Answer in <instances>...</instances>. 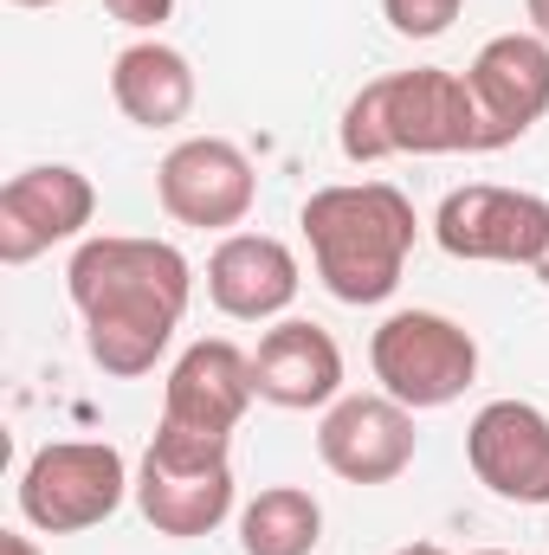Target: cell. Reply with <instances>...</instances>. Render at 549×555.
Instances as JSON below:
<instances>
[{"mask_svg": "<svg viewBox=\"0 0 549 555\" xmlns=\"http://www.w3.org/2000/svg\"><path fill=\"white\" fill-rule=\"evenodd\" d=\"M13 7H59V0H13Z\"/></svg>", "mask_w": 549, "mask_h": 555, "instance_id": "obj_24", "label": "cell"}, {"mask_svg": "<svg viewBox=\"0 0 549 555\" xmlns=\"http://www.w3.org/2000/svg\"><path fill=\"white\" fill-rule=\"evenodd\" d=\"M310 266L336 304H382L408 272V253L420 240L413 201L388 181H336L317 188L297 207Z\"/></svg>", "mask_w": 549, "mask_h": 555, "instance_id": "obj_2", "label": "cell"}, {"mask_svg": "<svg viewBox=\"0 0 549 555\" xmlns=\"http://www.w3.org/2000/svg\"><path fill=\"white\" fill-rule=\"evenodd\" d=\"M155 201L175 227H201V233H233L253 201H259V175L253 155L227 137H188L175 142L155 168Z\"/></svg>", "mask_w": 549, "mask_h": 555, "instance_id": "obj_8", "label": "cell"}, {"mask_svg": "<svg viewBox=\"0 0 549 555\" xmlns=\"http://www.w3.org/2000/svg\"><path fill=\"white\" fill-rule=\"evenodd\" d=\"M524 13H531V33L549 39V0H524Z\"/></svg>", "mask_w": 549, "mask_h": 555, "instance_id": "obj_21", "label": "cell"}, {"mask_svg": "<svg viewBox=\"0 0 549 555\" xmlns=\"http://www.w3.org/2000/svg\"><path fill=\"white\" fill-rule=\"evenodd\" d=\"M459 7L465 0H382V13H388V26L401 39H439L459 20Z\"/></svg>", "mask_w": 549, "mask_h": 555, "instance_id": "obj_18", "label": "cell"}, {"mask_svg": "<svg viewBox=\"0 0 549 555\" xmlns=\"http://www.w3.org/2000/svg\"><path fill=\"white\" fill-rule=\"evenodd\" d=\"M369 369L388 401H401L408 414H426V408H452L478 382V343L465 323L439 310H395L369 336Z\"/></svg>", "mask_w": 549, "mask_h": 555, "instance_id": "obj_6", "label": "cell"}, {"mask_svg": "<svg viewBox=\"0 0 549 555\" xmlns=\"http://www.w3.org/2000/svg\"><path fill=\"white\" fill-rule=\"evenodd\" d=\"M413 414L388 395H343L317 420V459L343 485H395L413 465Z\"/></svg>", "mask_w": 549, "mask_h": 555, "instance_id": "obj_11", "label": "cell"}, {"mask_svg": "<svg viewBox=\"0 0 549 555\" xmlns=\"http://www.w3.org/2000/svg\"><path fill=\"white\" fill-rule=\"evenodd\" d=\"M137 491L130 465L104 439H52L20 472V517L46 537H78L117 517V504Z\"/></svg>", "mask_w": 549, "mask_h": 555, "instance_id": "obj_5", "label": "cell"}, {"mask_svg": "<svg viewBox=\"0 0 549 555\" xmlns=\"http://www.w3.org/2000/svg\"><path fill=\"white\" fill-rule=\"evenodd\" d=\"M323 504L304 485H266L240 511V555H317Z\"/></svg>", "mask_w": 549, "mask_h": 555, "instance_id": "obj_17", "label": "cell"}, {"mask_svg": "<svg viewBox=\"0 0 549 555\" xmlns=\"http://www.w3.org/2000/svg\"><path fill=\"white\" fill-rule=\"evenodd\" d=\"M0 555H46V550H39L26 530H0Z\"/></svg>", "mask_w": 549, "mask_h": 555, "instance_id": "obj_20", "label": "cell"}, {"mask_svg": "<svg viewBox=\"0 0 549 555\" xmlns=\"http://www.w3.org/2000/svg\"><path fill=\"white\" fill-rule=\"evenodd\" d=\"M343 155L349 162H388V155H485L478 149V104L465 72L413 65L362 85L343 111Z\"/></svg>", "mask_w": 549, "mask_h": 555, "instance_id": "obj_3", "label": "cell"}, {"mask_svg": "<svg viewBox=\"0 0 549 555\" xmlns=\"http://www.w3.org/2000/svg\"><path fill=\"white\" fill-rule=\"evenodd\" d=\"M537 284L549 291V246H544V259H537Z\"/></svg>", "mask_w": 549, "mask_h": 555, "instance_id": "obj_23", "label": "cell"}, {"mask_svg": "<svg viewBox=\"0 0 549 555\" xmlns=\"http://www.w3.org/2000/svg\"><path fill=\"white\" fill-rule=\"evenodd\" d=\"M253 395L272 401L284 414H310L343 401V349L323 323L278 317L253 349Z\"/></svg>", "mask_w": 549, "mask_h": 555, "instance_id": "obj_14", "label": "cell"}, {"mask_svg": "<svg viewBox=\"0 0 549 555\" xmlns=\"http://www.w3.org/2000/svg\"><path fill=\"white\" fill-rule=\"evenodd\" d=\"M253 395V356L227 336H201L175 356L168 382H162V420L188 426V433H227L246 420Z\"/></svg>", "mask_w": 549, "mask_h": 555, "instance_id": "obj_13", "label": "cell"}, {"mask_svg": "<svg viewBox=\"0 0 549 555\" xmlns=\"http://www.w3.org/2000/svg\"><path fill=\"white\" fill-rule=\"evenodd\" d=\"M297 253L272 233H227L207 259V297L233 323H278L297 304Z\"/></svg>", "mask_w": 549, "mask_h": 555, "instance_id": "obj_15", "label": "cell"}, {"mask_svg": "<svg viewBox=\"0 0 549 555\" xmlns=\"http://www.w3.org/2000/svg\"><path fill=\"white\" fill-rule=\"evenodd\" d=\"M465 465L505 504H549V414L531 401H485L465 426Z\"/></svg>", "mask_w": 549, "mask_h": 555, "instance_id": "obj_12", "label": "cell"}, {"mask_svg": "<svg viewBox=\"0 0 549 555\" xmlns=\"http://www.w3.org/2000/svg\"><path fill=\"white\" fill-rule=\"evenodd\" d=\"M472 555H511V550H472Z\"/></svg>", "mask_w": 549, "mask_h": 555, "instance_id": "obj_25", "label": "cell"}, {"mask_svg": "<svg viewBox=\"0 0 549 555\" xmlns=\"http://www.w3.org/2000/svg\"><path fill=\"white\" fill-rule=\"evenodd\" d=\"M433 240L446 259H465V266H524L537 272L549 246V201L531 188H491V181H472V188H452L433 214Z\"/></svg>", "mask_w": 549, "mask_h": 555, "instance_id": "obj_7", "label": "cell"}, {"mask_svg": "<svg viewBox=\"0 0 549 555\" xmlns=\"http://www.w3.org/2000/svg\"><path fill=\"white\" fill-rule=\"evenodd\" d=\"M472 104H478V149H511L531 137L549 111V39L537 33H498L478 46V59L465 65Z\"/></svg>", "mask_w": 549, "mask_h": 555, "instance_id": "obj_9", "label": "cell"}, {"mask_svg": "<svg viewBox=\"0 0 549 555\" xmlns=\"http://www.w3.org/2000/svg\"><path fill=\"white\" fill-rule=\"evenodd\" d=\"M395 555H446L439 543H408V550H395Z\"/></svg>", "mask_w": 549, "mask_h": 555, "instance_id": "obj_22", "label": "cell"}, {"mask_svg": "<svg viewBox=\"0 0 549 555\" xmlns=\"http://www.w3.org/2000/svg\"><path fill=\"white\" fill-rule=\"evenodd\" d=\"M98 214V188L72 162L20 168L0 188V266H33L59 240H78Z\"/></svg>", "mask_w": 549, "mask_h": 555, "instance_id": "obj_10", "label": "cell"}, {"mask_svg": "<svg viewBox=\"0 0 549 555\" xmlns=\"http://www.w3.org/2000/svg\"><path fill=\"white\" fill-rule=\"evenodd\" d=\"M233 439L227 433H188L155 426L149 452L137 465V511L155 524V537H214L233 517Z\"/></svg>", "mask_w": 549, "mask_h": 555, "instance_id": "obj_4", "label": "cell"}, {"mask_svg": "<svg viewBox=\"0 0 549 555\" xmlns=\"http://www.w3.org/2000/svg\"><path fill=\"white\" fill-rule=\"evenodd\" d=\"M65 291L85 317V349L104 375L137 382L162 362L175 343L188 297H194V266L168 240H130V233H98L72 253Z\"/></svg>", "mask_w": 549, "mask_h": 555, "instance_id": "obj_1", "label": "cell"}, {"mask_svg": "<svg viewBox=\"0 0 549 555\" xmlns=\"http://www.w3.org/2000/svg\"><path fill=\"white\" fill-rule=\"evenodd\" d=\"M104 13L124 20V26H137V33H155V26L175 13V0H104Z\"/></svg>", "mask_w": 549, "mask_h": 555, "instance_id": "obj_19", "label": "cell"}, {"mask_svg": "<svg viewBox=\"0 0 549 555\" xmlns=\"http://www.w3.org/2000/svg\"><path fill=\"white\" fill-rule=\"evenodd\" d=\"M111 98L137 130H175L194 111V65L162 39H137L111 59Z\"/></svg>", "mask_w": 549, "mask_h": 555, "instance_id": "obj_16", "label": "cell"}]
</instances>
